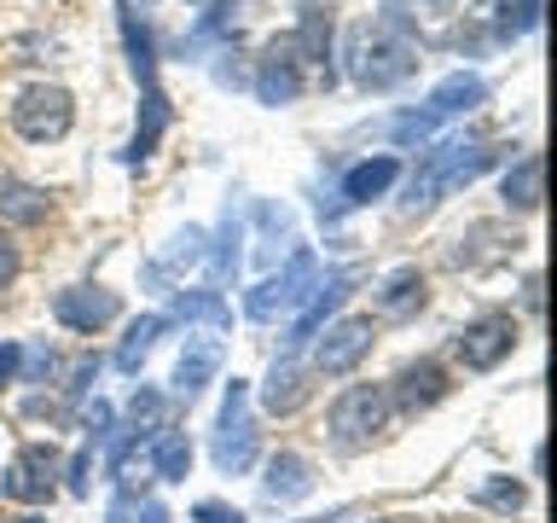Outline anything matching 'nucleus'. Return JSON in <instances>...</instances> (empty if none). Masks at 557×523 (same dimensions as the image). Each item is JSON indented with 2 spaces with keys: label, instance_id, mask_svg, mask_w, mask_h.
I'll return each instance as SVG.
<instances>
[{
  "label": "nucleus",
  "instance_id": "obj_22",
  "mask_svg": "<svg viewBox=\"0 0 557 523\" xmlns=\"http://www.w3.org/2000/svg\"><path fill=\"white\" fill-rule=\"evenodd\" d=\"M540 186H546V163L529 151V157H517L511 169H505V181H499V198H505V209H540Z\"/></svg>",
  "mask_w": 557,
  "mask_h": 523
},
{
  "label": "nucleus",
  "instance_id": "obj_1",
  "mask_svg": "<svg viewBox=\"0 0 557 523\" xmlns=\"http://www.w3.org/2000/svg\"><path fill=\"white\" fill-rule=\"evenodd\" d=\"M418 70V47L407 35V7H383L377 17H366L348 35V76H355L366 94H389Z\"/></svg>",
  "mask_w": 557,
  "mask_h": 523
},
{
  "label": "nucleus",
  "instance_id": "obj_18",
  "mask_svg": "<svg viewBox=\"0 0 557 523\" xmlns=\"http://www.w3.org/2000/svg\"><path fill=\"white\" fill-rule=\"evenodd\" d=\"M215 373H221V343L215 338H186V349H181V361H174V396H198V390H209L215 384Z\"/></svg>",
  "mask_w": 557,
  "mask_h": 523
},
{
  "label": "nucleus",
  "instance_id": "obj_24",
  "mask_svg": "<svg viewBox=\"0 0 557 523\" xmlns=\"http://www.w3.org/2000/svg\"><path fill=\"white\" fill-rule=\"evenodd\" d=\"M163 331H169V314H139V320L128 326V338L116 343V373H139Z\"/></svg>",
  "mask_w": 557,
  "mask_h": 523
},
{
  "label": "nucleus",
  "instance_id": "obj_19",
  "mask_svg": "<svg viewBox=\"0 0 557 523\" xmlns=\"http://www.w3.org/2000/svg\"><path fill=\"white\" fill-rule=\"evenodd\" d=\"M308 390H313V384H308V366H296V361L285 355V361L268 366V378H261V408H268L273 418H285V413H296V408L308 401Z\"/></svg>",
  "mask_w": 557,
  "mask_h": 523
},
{
  "label": "nucleus",
  "instance_id": "obj_17",
  "mask_svg": "<svg viewBox=\"0 0 557 523\" xmlns=\"http://www.w3.org/2000/svg\"><path fill=\"white\" fill-rule=\"evenodd\" d=\"M261 495H268L273 506H296V500H308V495H313V465L302 460V453L278 448L273 460H268V477H261Z\"/></svg>",
  "mask_w": 557,
  "mask_h": 523
},
{
  "label": "nucleus",
  "instance_id": "obj_34",
  "mask_svg": "<svg viewBox=\"0 0 557 523\" xmlns=\"http://www.w3.org/2000/svg\"><path fill=\"white\" fill-rule=\"evenodd\" d=\"M87 471H94V448H76L70 453V465H64V483H70V495H87Z\"/></svg>",
  "mask_w": 557,
  "mask_h": 523
},
{
  "label": "nucleus",
  "instance_id": "obj_20",
  "mask_svg": "<svg viewBox=\"0 0 557 523\" xmlns=\"http://www.w3.org/2000/svg\"><path fill=\"white\" fill-rule=\"evenodd\" d=\"M169 99H163V87H146V99H139V129H134V139H128V151H122V163L128 169H139L146 157L157 151V139H163V129H169Z\"/></svg>",
  "mask_w": 557,
  "mask_h": 523
},
{
  "label": "nucleus",
  "instance_id": "obj_2",
  "mask_svg": "<svg viewBox=\"0 0 557 523\" xmlns=\"http://www.w3.org/2000/svg\"><path fill=\"white\" fill-rule=\"evenodd\" d=\"M494 163H499V146H482V139H442V146H430L424 157H418L400 209H430L435 198L470 186L482 169H494Z\"/></svg>",
  "mask_w": 557,
  "mask_h": 523
},
{
  "label": "nucleus",
  "instance_id": "obj_4",
  "mask_svg": "<svg viewBox=\"0 0 557 523\" xmlns=\"http://www.w3.org/2000/svg\"><path fill=\"white\" fill-rule=\"evenodd\" d=\"M389 390L383 384H348V390L331 401V442H337L343 453H360L372 448V436L389 425Z\"/></svg>",
  "mask_w": 557,
  "mask_h": 523
},
{
  "label": "nucleus",
  "instance_id": "obj_16",
  "mask_svg": "<svg viewBox=\"0 0 557 523\" xmlns=\"http://www.w3.org/2000/svg\"><path fill=\"white\" fill-rule=\"evenodd\" d=\"M389 390V401H400L407 413H424V408H435V401L447 396V373L435 361H407L395 373V384H383Z\"/></svg>",
  "mask_w": 557,
  "mask_h": 523
},
{
  "label": "nucleus",
  "instance_id": "obj_5",
  "mask_svg": "<svg viewBox=\"0 0 557 523\" xmlns=\"http://www.w3.org/2000/svg\"><path fill=\"white\" fill-rule=\"evenodd\" d=\"M313 285H320V256H313L308 244H296L285 268L268 273L250 296H244V314H250V320H273V314H285V308H302L313 296Z\"/></svg>",
  "mask_w": 557,
  "mask_h": 523
},
{
  "label": "nucleus",
  "instance_id": "obj_11",
  "mask_svg": "<svg viewBox=\"0 0 557 523\" xmlns=\"http://www.w3.org/2000/svg\"><path fill=\"white\" fill-rule=\"evenodd\" d=\"M453 349H459V361L470 373H494V366L517 349V320L511 314H476V320L453 338Z\"/></svg>",
  "mask_w": 557,
  "mask_h": 523
},
{
  "label": "nucleus",
  "instance_id": "obj_35",
  "mask_svg": "<svg viewBox=\"0 0 557 523\" xmlns=\"http://www.w3.org/2000/svg\"><path fill=\"white\" fill-rule=\"evenodd\" d=\"M94 378H99V355H82L76 366H70V384H64V390H70V396H87V390H94Z\"/></svg>",
  "mask_w": 557,
  "mask_h": 523
},
{
  "label": "nucleus",
  "instance_id": "obj_7",
  "mask_svg": "<svg viewBox=\"0 0 557 523\" xmlns=\"http://www.w3.org/2000/svg\"><path fill=\"white\" fill-rule=\"evenodd\" d=\"M70 122H76V99H70V87H59V82H35L12 99V129L24 139H35V146L64 139Z\"/></svg>",
  "mask_w": 557,
  "mask_h": 523
},
{
  "label": "nucleus",
  "instance_id": "obj_26",
  "mask_svg": "<svg viewBox=\"0 0 557 523\" xmlns=\"http://www.w3.org/2000/svg\"><path fill=\"white\" fill-rule=\"evenodd\" d=\"M151 471L163 483H186V471H191V442H186V430H163L151 442Z\"/></svg>",
  "mask_w": 557,
  "mask_h": 523
},
{
  "label": "nucleus",
  "instance_id": "obj_37",
  "mask_svg": "<svg viewBox=\"0 0 557 523\" xmlns=\"http://www.w3.org/2000/svg\"><path fill=\"white\" fill-rule=\"evenodd\" d=\"M17 361H24V343H0V390L17 384Z\"/></svg>",
  "mask_w": 557,
  "mask_h": 523
},
{
  "label": "nucleus",
  "instance_id": "obj_3",
  "mask_svg": "<svg viewBox=\"0 0 557 523\" xmlns=\"http://www.w3.org/2000/svg\"><path fill=\"white\" fill-rule=\"evenodd\" d=\"M482 99H487V82L476 76V70H453V76H442V82L430 87V99L418 105V111H407V117L389 122V139H395V146H424V139L442 129V122L476 111Z\"/></svg>",
  "mask_w": 557,
  "mask_h": 523
},
{
  "label": "nucleus",
  "instance_id": "obj_12",
  "mask_svg": "<svg viewBox=\"0 0 557 523\" xmlns=\"http://www.w3.org/2000/svg\"><path fill=\"white\" fill-rule=\"evenodd\" d=\"M290 52H296V64H302V76H313V82H337V70H331V41H337V17H331L325 7H308L302 12V24H296L290 35Z\"/></svg>",
  "mask_w": 557,
  "mask_h": 523
},
{
  "label": "nucleus",
  "instance_id": "obj_27",
  "mask_svg": "<svg viewBox=\"0 0 557 523\" xmlns=\"http://www.w3.org/2000/svg\"><path fill=\"white\" fill-rule=\"evenodd\" d=\"M181 320H203V326H233V308L221 303V291H181L174 296Z\"/></svg>",
  "mask_w": 557,
  "mask_h": 523
},
{
  "label": "nucleus",
  "instance_id": "obj_38",
  "mask_svg": "<svg viewBox=\"0 0 557 523\" xmlns=\"http://www.w3.org/2000/svg\"><path fill=\"white\" fill-rule=\"evenodd\" d=\"M134 518V495L128 488H116V500H111V523H128Z\"/></svg>",
  "mask_w": 557,
  "mask_h": 523
},
{
  "label": "nucleus",
  "instance_id": "obj_10",
  "mask_svg": "<svg viewBox=\"0 0 557 523\" xmlns=\"http://www.w3.org/2000/svg\"><path fill=\"white\" fill-rule=\"evenodd\" d=\"M360 285V268H331V273H320V285H313V296L302 303V314L290 320V331H285V349H302V343H313L320 338V326L337 314L343 303H348V291Z\"/></svg>",
  "mask_w": 557,
  "mask_h": 523
},
{
  "label": "nucleus",
  "instance_id": "obj_15",
  "mask_svg": "<svg viewBox=\"0 0 557 523\" xmlns=\"http://www.w3.org/2000/svg\"><path fill=\"white\" fill-rule=\"evenodd\" d=\"M395 181H400V157H366V163H355L343 174V192H337V204H331L325 216H343V209H355V204H372Z\"/></svg>",
  "mask_w": 557,
  "mask_h": 523
},
{
  "label": "nucleus",
  "instance_id": "obj_13",
  "mask_svg": "<svg viewBox=\"0 0 557 523\" xmlns=\"http://www.w3.org/2000/svg\"><path fill=\"white\" fill-rule=\"evenodd\" d=\"M52 314H59L64 331H99L122 314V296L104 291V285H64L52 296Z\"/></svg>",
  "mask_w": 557,
  "mask_h": 523
},
{
  "label": "nucleus",
  "instance_id": "obj_39",
  "mask_svg": "<svg viewBox=\"0 0 557 523\" xmlns=\"http://www.w3.org/2000/svg\"><path fill=\"white\" fill-rule=\"evenodd\" d=\"M522 303H529V308H540V273H529V279H522Z\"/></svg>",
  "mask_w": 557,
  "mask_h": 523
},
{
  "label": "nucleus",
  "instance_id": "obj_14",
  "mask_svg": "<svg viewBox=\"0 0 557 523\" xmlns=\"http://www.w3.org/2000/svg\"><path fill=\"white\" fill-rule=\"evenodd\" d=\"M302 87H308V76H302V64H296L290 41H285V35H273L268 52L256 59V99L261 105H290Z\"/></svg>",
  "mask_w": 557,
  "mask_h": 523
},
{
  "label": "nucleus",
  "instance_id": "obj_36",
  "mask_svg": "<svg viewBox=\"0 0 557 523\" xmlns=\"http://www.w3.org/2000/svg\"><path fill=\"white\" fill-rule=\"evenodd\" d=\"M17 268H24V262H17V244H12V233H0V291L17 279Z\"/></svg>",
  "mask_w": 557,
  "mask_h": 523
},
{
  "label": "nucleus",
  "instance_id": "obj_31",
  "mask_svg": "<svg viewBox=\"0 0 557 523\" xmlns=\"http://www.w3.org/2000/svg\"><path fill=\"white\" fill-rule=\"evenodd\" d=\"M203 256L215 262V279H221V285L238 273V221H233V209H226V221H221V239H215V251H203Z\"/></svg>",
  "mask_w": 557,
  "mask_h": 523
},
{
  "label": "nucleus",
  "instance_id": "obj_6",
  "mask_svg": "<svg viewBox=\"0 0 557 523\" xmlns=\"http://www.w3.org/2000/svg\"><path fill=\"white\" fill-rule=\"evenodd\" d=\"M250 465H256L250 384L233 378V384H226V401H221V418H215V471H226V477H244Z\"/></svg>",
  "mask_w": 557,
  "mask_h": 523
},
{
  "label": "nucleus",
  "instance_id": "obj_23",
  "mask_svg": "<svg viewBox=\"0 0 557 523\" xmlns=\"http://www.w3.org/2000/svg\"><path fill=\"white\" fill-rule=\"evenodd\" d=\"M122 47H128V64H134V82L139 87H151L157 82V52H151V29H146V17H139L128 0H122Z\"/></svg>",
  "mask_w": 557,
  "mask_h": 523
},
{
  "label": "nucleus",
  "instance_id": "obj_8",
  "mask_svg": "<svg viewBox=\"0 0 557 523\" xmlns=\"http://www.w3.org/2000/svg\"><path fill=\"white\" fill-rule=\"evenodd\" d=\"M59 477V453H52L47 442H29V448H17V460L0 471V495L17 500V506H47L52 500V483Z\"/></svg>",
  "mask_w": 557,
  "mask_h": 523
},
{
  "label": "nucleus",
  "instance_id": "obj_28",
  "mask_svg": "<svg viewBox=\"0 0 557 523\" xmlns=\"http://www.w3.org/2000/svg\"><path fill=\"white\" fill-rule=\"evenodd\" d=\"M128 430L139 436V442H157V436H163V396H157V390H134Z\"/></svg>",
  "mask_w": 557,
  "mask_h": 523
},
{
  "label": "nucleus",
  "instance_id": "obj_25",
  "mask_svg": "<svg viewBox=\"0 0 557 523\" xmlns=\"http://www.w3.org/2000/svg\"><path fill=\"white\" fill-rule=\"evenodd\" d=\"M47 209H52V198H47L41 186H29V181H0V216H7V221L35 227V221H47Z\"/></svg>",
  "mask_w": 557,
  "mask_h": 523
},
{
  "label": "nucleus",
  "instance_id": "obj_40",
  "mask_svg": "<svg viewBox=\"0 0 557 523\" xmlns=\"http://www.w3.org/2000/svg\"><path fill=\"white\" fill-rule=\"evenodd\" d=\"M139 518H146V523H169V512H163V500H146V506H139Z\"/></svg>",
  "mask_w": 557,
  "mask_h": 523
},
{
  "label": "nucleus",
  "instance_id": "obj_21",
  "mask_svg": "<svg viewBox=\"0 0 557 523\" xmlns=\"http://www.w3.org/2000/svg\"><path fill=\"white\" fill-rule=\"evenodd\" d=\"M424 273L418 268H395L389 279H383V291H377V314L383 320H412L418 308H424Z\"/></svg>",
  "mask_w": 557,
  "mask_h": 523
},
{
  "label": "nucleus",
  "instance_id": "obj_33",
  "mask_svg": "<svg viewBox=\"0 0 557 523\" xmlns=\"http://www.w3.org/2000/svg\"><path fill=\"white\" fill-rule=\"evenodd\" d=\"M191 523H250L238 512V506H226V500H198L191 506Z\"/></svg>",
  "mask_w": 557,
  "mask_h": 523
},
{
  "label": "nucleus",
  "instance_id": "obj_30",
  "mask_svg": "<svg viewBox=\"0 0 557 523\" xmlns=\"http://www.w3.org/2000/svg\"><path fill=\"white\" fill-rule=\"evenodd\" d=\"M522 500H529V488L511 477H487L476 488V506H487V512H522Z\"/></svg>",
  "mask_w": 557,
  "mask_h": 523
},
{
  "label": "nucleus",
  "instance_id": "obj_29",
  "mask_svg": "<svg viewBox=\"0 0 557 523\" xmlns=\"http://www.w3.org/2000/svg\"><path fill=\"white\" fill-rule=\"evenodd\" d=\"M540 12H546V0H499V35H505V41L529 35L540 24Z\"/></svg>",
  "mask_w": 557,
  "mask_h": 523
},
{
  "label": "nucleus",
  "instance_id": "obj_41",
  "mask_svg": "<svg viewBox=\"0 0 557 523\" xmlns=\"http://www.w3.org/2000/svg\"><path fill=\"white\" fill-rule=\"evenodd\" d=\"M430 7H453V0H430Z\"/></svg>",
  "mask_w": 557,
  "mask_h": 523
},
{
  "label": "nucleus",
  "instance_id": "obj_32",
  "mask_svg": "<svg viewBox=\"0 0 557 523\" xmlns=\"http://www.w3.org/2000/svg\"><path fill=\"white\" fill-rule=\"evenodd\" d=\"M52 373H59V355H52L47 343L24 349V361H17V384H52Z\"/></svg>",
  "mask_w": 557,
  "mask_h": 523
},
{
  "label": "nucleus",
  "instance_id": "obj_9",
  "mask_svg": "<svg viewBox=\"0 0 557 523\" xmlns=\"http://www.w3.org/2000/svg\"><path fill=\"white\" fill-rule=\"evenodd\" d=\"M372 320H360V314H348V320H331L325 326V338L313 343V373H325V378H343V373H355V366L372 355Z\"/></svg>",
  "mask_w": 557,
  "mask_h": 523
}]
</instances>
